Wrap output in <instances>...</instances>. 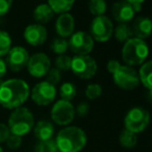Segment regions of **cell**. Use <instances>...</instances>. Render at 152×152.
Returning a JSON list of instances; mask_svg holds the SVG:
<instances>
[{
	"mask_svg": "<svg viewBox=\"0 0 152 152\" xmlns=\"http://www.w3.org/2000/svg\"><path fill=\"white\" fill-rule=\"evenodd\" d=\"M55 142L59 152H80L87 144V134L78 126H66L59 130Z\"/></svg>",
	"mask_w": 152,
	"mask_h": 152,
	"instance_id": "cell-2",
	"label": "cell"
},
{
	"mask_svg": "<svg viewBox=\"0 0 152 152\" xmlns=\"http://www.w3.org/2000/svg\"><path fill=\"white\" fill-rule=\"evenodd\" d=\"M56 32L60 37L65 38L72 36L75 30V19L68 12L61 14L56 21Z\"/></svg>",
	"mask_w": 152,
	"mask_h": 152,
	"instance_id": "cell-17",
	"label": "cell"
},
{
	"mask_svg": "<svg viewBox=\"0 0 152 152\" xmlns=\"http://www.w3.org/2000/svg\"><path fill=\"white\" fill-rule=\"evenodd\" d=\"M28 52L23 47H14L6 54V65L12 72H20L24 67H26L29 61Z\"/></svg>",
	"mask_w": 152,
	"mask_h": 152,
	"instance_id": "cell-13",
	"label": "cell"
},
{
	"mask_svg": "<svg viewBox=\"0 0 152 152\" xmlns=\"http://www.w3.org/2000/svg\"><path fill=\"white\" fill-rule=\"evenodd\" d=\"M48 37L47 29L40 24H31L25 28L24 38L31 46H40Z\"/></svg>",
	"mask_w": 152,
	"mask_h": 152,
	"instance_id": "cell-15",
	"label": "cell"
},
{
	"mask_svg": "<svg viewBox=\"0 0 152 152\" xmlns=\"http://www.w3.org/2000/svg\"><path fill=\"white\" fill-rule=\"evenodd\" d=\"M27 69L34 78H42L51 69L50 58L45 53H36L29 58Z\"/></svg>",
	"mask_w": 152,
	"mask_h": 152,
	"instance_id": "cell-12",
	"label": "cell"
},
{
	"mask_svg": "<svg viewBox=\"0 0 152 152\" xmlns=\"http://www.w3.org/2000/svg\"><path fill=\"white\" fill-rule=\"evenodd\" d=\"M130 27L134 37L144 40L152 33V20L147 17H139L134 21Z\"/></svg>",
	"mask_w": 152,
	"mask_h": 152,
	"instance_id": "cell-16",
	"label": "cell"
},
{
	"mask_svg": "<svg viewBox=\"0 0 152 152\" xmlns=\"http://www.w3.org/2000/svg\"><path fill=\"white\" fill-rule=\"evenodd\" d=\"M121 56L126 65L132 67L142 65L149 56V47L145 40L132 37L124 42Z\"/></svg>",
	"mask_w": 152,
	"mask_h": 152,
	"instance_id": "cell-3",
	"label": "cell"
},
{
	"mask_svg": "<svg viewBox=\"0 0 152 152\" xmlns=\"http://www.w3.org/2000/svg\"><path fill=\"white\" fill-rule=\"evenodd\" d=\"M138 74L140 78V83H142L143 86L148 90L152 89V60L145 61L141 65Z\"/></svg>",
	"mask_w": 152,
	"mask_h": 152,
	"instance_id": "cell-20",
	"label": "cell"
},
{
	"mask_svg": "<svg viewBox=\"0 0 152 152\" xmlns=\"http://www.w3.org/2000/svg\"><path fill=\"white\" fill-rule=\"evenodd\" d=\"M114 33L113 23L108 17H95L90 25V35L93 40L98 42H106L112 37Z\"/></svg>",
	"mask_w": 152,
	"mask_h": 152,
	"instance_id": "cell-8",
	"label": "cell"
},
{
	"mask_svg": "<svg viewBox=\"0 0 152 152\" xmlns=\"http://www.w3.org/2000/svg\"><path fill=\"white\" fill-rule=\"evenodd\" d=\"M51 49L54 53L58 55H63L68 50V42L62 37L54 38L51 42Z\"/></svg>",
	"mask_w": 152,
	"mask_h": 152,
	"instance_id": "cell-28",
	"label": "cell"
},
{
	"mask_svg": "<svg viewBox=\"0 0 152 152\" xmlns=\"http://www.w3.org/2000/svg\"><path fill=\"white\" fill-rule=\"evenodd\" d=\"M150 119V113L148 110L143 107H134L124 117V127L136 134H140L149 126Z\"/></svg>",
	"mask_w": 152,
	"mask_h": 152,
	"instance_id": "cell-5",
	"label": "cell"
},
{
	"mask_svg": "<svg viewBox=\"0 0 152 152\" xmlns=\"http://www.w3.org/2000/svg\"><path fill=\"white\" fill-rule=\"evenodd\" d=\"M148 97H149V99L152 102V89H149V91H148Z\"/></svg>",
	"mask_w": 152,
	"mask_h": 152,
	"instance_id": "cell-39",
	"label": "cell"
},
{
	"mask_svg": "<svg viewBox=\"0 0 152 152\" xmlns=\"http://www.w3.org/2000/svg\"><path fill=\"white\" fill-rule=\"evenodd\" d=\"M55 12L52 10V8L49 6L48 3L39 4L33 10V18L36 22L40 23V25L48 23L51 19L54 17Z\"/></svg>",
	"mask_w": 152,
	"mask_h": 152,
	"instance_id": "cell-19",
	"label": "cell"
},
{
	"mask_svg": "<svg viewBox=\"0 0 152 152\" xmlns=\"http://www.w3.org/2000/svg\"><path fill=\"white\" fill-rule=\"evenodd\" d=\"M10 134V132L8 129V126L4 123H0V143H5Z\"/></svg>",
	"mask_w": 152,
	"mask_h": 152,
	"instance_id": "cell-36",
	"label": "cell"
},
{
	"mask_svg": "<svg viewBox=\"0 0 152 152\" xmlns=\"http://www.w3.org/2000/svg\"><path fill=\"white\" fill-rule=\"evenodd\" d=\"M72 72L78 78L89 80L97 72V63L89 55H76L72 58Z\"/></svg>",
	"mask_w": 152,
	"mask_h": 152,
	"instance_id": "cell-6",
	"label": "cell"
},
{
	"mask_svg": "<svg viewBox=\"0 0 152 152\" xmlns=\"http://www.w3.org/2000/svg\"><path fill=\"white\" fill-rule=\"evenodd\" d=\"M12 49V37L6 31L0 30V58L5 56Z\"/></svg>",
	"mask_w": 152,
	"mask_h": 152,
	"instance_id": "cell-26",
	"label": "cell"
},
{
	"mask_svg": "<svg viewBox=\"0 0 152 152\" xmlns=\"http://www.w3.org/2000/svg\"><path fill=\"white\" fill-rule=\"evenodd\" d=\"M59 94L61 96V99L63 100H67L70 102L77 95V87L75 86V84L69 82L63 83L60 86L59 89Z\"/></svg>",
	"mask_w": 152,
	"mask_h": 152,
	"instance_id": "cell-24",
	"label": "cell"
},
{
	"mask_svg": "<svg viewBox=\"0 0 152 152\" xmlns=\"http://www.w3.org/2000/svg\"><path fill=\"white\" fill-rule=\"evenodd\" d=\"M56 87L47 81L37 83L30 92L31 99L37 106L42 107L49 106L52 104L56 98Z\"/></svg>",
	"mask_w": 152,
	"mask_h": 152,
	"instance_id": "cell-10",
	"label": "cell"
},
{
	"mask_svg": "<svg viewBox=\"0 0 152 152\" xmlns=\"http://www.w3.org/2000/svg\"><path fill=\"white\" fill-rule=\"evenodd\" d=\"M7 126L10 134L24 137L33 129L34 116L29 109L24 107L17 108L10 115Z\"/></svg>",
	"mask_w": 152,
	"mask_h": 152,
	"instance_id": "cell-4",
	"label": "cell"
},
{
	"mask_svg": "<svg viewBox=\"0 0 152 152\" xmlns=\"http://www.w3.org/2000/svg\"><path fill=\"white\" fill-rule=\"evenodd\" d=\"M125 1H127L128 3L132 4V7H134V10L137 12L142 10V4L144 3L146 0H125Z\"/></svg>",
	"mask_w": 152,
	"mask_h": 152,
	"instance_id": "cell-37",
	"label": "cell"
},
{
	"mask_svg": "<svg viewBox=\"0 0 152 152\" xmlns=\"http://www.w3.org/2000/svg\"><path fill=\"white\" fill-rule=\"evenodd\" d=\"M7 72V65H6L5 60L0 58V79L3 78Z\"/></svg>",
	"mask_w": 152,
	"mask_h": 152,
	"instance_id": "cell-38",
	"label": "cell"
},
{
	"mask_svg": "<svg viewBox=\"0 0 152 152\" xmlns=\"http://www.w3.org/2000/svg\"><path fill=\"white\" fill-rule=\"evenodd\" d=\"M113 80L117 87L123 90H134L140 84L138 72L128 65H121L113 75Z\"/></svg>",
	"mask_w": 152,
	"mask_h": 152,
	"instance_id": "cell-7",
	"label": "cell"
},
{
	"mask_svg": "<svg viewBox=\"0 0 152 152\" xmlns=\"http://www.w3.org/2000/svg\"><path fill=\"white\" fill-rule=\"evenodd\" d=\"M114 35L117 42H123V44L127 42L129 38L134 37L132 27L128 24H125V23H120V24L117 25V27L114 30Z\"/></svg>",
	"mask_w": 152,
	"mask_h": 152,
	"instance_id": "cell-23",
	"label": "cell"
},
{
	"mask_svg": "<svg viewBox=\"0 0 152 152\" xmlns=\"http://www.w3.org/2000/svg\"><path fill=\"white\" fill-rule=\"evenodd\" d=\"M61 81V72L57 68H51L47 74V82L56 86Z\"/></svg>",
	"mask_w": 152,
	"mask_h": 152,
	"instance_id": "cell-32",
	"label": "cell"
},
{
	"mask_svg": "<svg viewBox=\"0 0 152 152\" xmlns=\"http://www.w3.org/2000/svg\"><path fill=\"white\" fill-rule=\"evenodd\" d=\"M76 0H48V4L55 14H65L68 12Z\"/></svg>",
	"mask_w": 152,
	"mask_h": 152,
	"instance_id": "cell-22",
	"label": "cell"
},
{
	"mask_svg": "<svg viewBox=\"0 0 152 152\" xmlns=\"http://www.w3.org/2000/svg\"><path fill=\"white\" fill-rule=\"evenodd\" d=\"M34 136L38 140V142L42 141H48L53 139L55 132L54 125L50 121L47 120H40L34 125Z\"/></svg>",
	"mask_w": 152,
	"mask_h": 152,
	"instance_id": "cell-18",
	"label": "cell"
},
{
	"mask_svg": "<svg viewBox=\"0 0 152 152\" xmlns=\"http://www.w3.org/2000/svg\"><path fill=\"white\" fill-rule=\"evenodd\" d=\"M30 89L25 81L10 79L0 85V104L3 108L15 110L22 107L28 99Z\"/></svg>",
	"mask_w": 152,
	"mask_h": 152,
	"instance_id": "cell-1",
	"label": "cell"
},
{
	"mask_svg": "<svg viewBox=\"0 0 152 152\" xmlns=\"http://www.w3.org/2000/svg\"><path fill=\"white\" fill-rule=\"evenodd\" d=\"M12 0H0V17L6 15L12 7Z\"/></svg>",
	"mask_w": 152,
	"mask_h": 152,
	"instance_id": "cell-35",
	"label": "cell"
},
{
	"mask_svg": "<svg viewBox=\"0 0 152 152\" xmlns=\"http://www.w3.org/2000/svg\"><path fill=\"white\" fill-rule=\"evenodd\" d=\"M75 116H76V112H75L74 104L67 100H58L55 102L51 110L52 120L61 126H66L72 123L75 119Z\"/></svg>",
	"mask_w": 152,
	"mask_h": 152,
	"instance_id": "cell-9",
	"label": "cell"
},
{
	"mask_svg": "<svg viewBox=\"0 0 152 152\" xmlns=\"http://www.w3.org/2000/svg\"><path fill=\"white\" fill-rule=\"evenodd\" d=\"M5 144L7 146V148L12 149V150L20 148L21 145H22V137L16 136L14 134H10L8 138L5 141Z\"/></svg>",
	"mask_w": 152,
	"mask_h": 152,
	"instance_id": "cell-31",
	"label": "cell"
},
{
	"mask_svg": "<svg viewBox=\"0 0 152 152\" xmlns=\"http://www.w3.org/2000/svg\"><path fill=\"white\" fill-rule=\"evenodd\" d=\"M94 40L90 34L84 31H78L72 34L68 40V49L76 55H89L93 50Z\"/></svg>",
	"mask_w": 152,
	"mask_h": 152,
	"instance_id": "cell-11",
	"label": "cell"
},
{
	"mask_svg": "<svg viewBox=\"0 0 152 152\" xmlns=\"http://www.w3.org/2000/svg\"><path fill=\"white\" fill-rule=\"evenodd\" d=\"M34 152H59L55 140L51 139L48 141L37 142L34 147Z\"/></svg>",
	"mask_w": 152,
	"mask_h": 152,
	"instance_id": "cell-27",
	"label": "cell"
},
{
	"mask_svg": "<svg viewBox=\"0 0 152 152\" xmlns=\"http://www.w3.org/2000/svg\"><path fill=\"white\" fill-rule=\"evenodd\" d=\"M134 14L136 12L134 10L132 5L125 0H119L115 2L112 6V16L114 20L117 21L119 24L120 23L127 24L134 19Z\"/></svg>",
	"mask_w": 152,
	"mask_h": 152,
	"instance_id": "cell-14",
	"label": "cell"
},
{
	"mask_svg": "<svg viewBox=\"0 0 152 152\" xmlns=\"http://www.w3.org/2000/svg\"><path fill=\"white\" fill-rule=\"evenodd\" d=\"M0 85H1V82H0Z\"/></svg>",
	"mask_w": 152,
	"mask_h": 152,
	"instance_id": "cell-41",
	"label": "cell"
},
{
	"mask_svg": "<svg viewBox=\"0 0 152 152\" xmlns=\"http://www.w3.org/2000/svg\"><path fill=\"white\" fill-rule=\"evenodd\" d=\"M88 8L93 16H104L107 12V2L106 0H89Z\"/></svg>",
	"mask_w": 152,
	"mask_h": 152,
	"instance_id": "cell-25",
	"label": "cell"
},
{
	"mask_svg": "<svg viewBox=\"0 0 152 152\" xmlns=\"http://www.w3.org/2000/svg\"><path fill=\"white\" fill-rule=\"evenodd\" d=\"M120 66H121V63L118 60H116V59H111V60L107 63V69H108V72L113 76V75L119 69Z\"/></svg>",
	"mask_w": 152,
	"mask_h": 152,
	"instance_id": "cell-34",
	"label": "cell"
},
{
	"mask_svg": "<svg viewBox=\"0 0 152 152\" xmlns=\"http://www.w3.org/2000/svg\"><path fill=\"white\" fill-rule=\"evenodd\" d=\"M118 141H119V144L122 147L127 149H132L134 148L138 145V136L136 134H134V132L124 128L120 134H119Z\"/></svg>",
	"mask_w": 152,
	"mask_h": 152,
	"instance_id": "cell-21",
	"label": "cell"
},
{
	"mask_svg": "<svg viewBox=\"0 0 152 152\" xmlns=\"http://www.w3.org/2000/svg\"><path fill=\"white\" fill-rule=\"evenodd\" d=\"M55 64H56V68L63 72H66V70L70 69V66H72V58L67 55L63 54V55H59L56 58V61H55Z\"/></svg>",
	"mask_w": 152,
	"mask_h": 152,
	"instance_id": "cell-30",
	"label": "cell"
},
{
	"mask_svg": "<svg viewBox=\"0 0 152 152\" xmlns=\"http://www.w3.org/2000/svg\"><path fill=\"white\" fill-rule=\"evenodd\" d=\"M89 110H90V106H89L87 102H80V104L77 106V108L75 109V112L78 116L80 117H85L87 114L89 113Z\"/></svg>",
	"mask_w": 152,
	"mask_h": 152,
	"instance_id": "cell-33",
	"label": "cell"
},
{
	"mask_svg": "<svg viewBox=\"0 0 152 152\" xmlns=\"http://www.w3.org/2000/svg\"><path fill=\"white\" fill-rule=\"evenodd\" d=\"M0 152H3V149L1 148V146H0Z\"/></svg>",
	"mask_w": 152,
	"mask_h": 152,
	"instance_id": "cell-40",
	"label": "cell"
},
{
	"mask_svg": "<svg viewBox=\"0 0 152 152\" xmlns=\"http://www.w3.org/2000/svg\"><path fill=\"white\" fill-rule=\"evenodd\" d=\"M102 93V87L99 84H89L85 89V96L88 99L94 100L98 98Z\"/></svg>",
	"mask_w": 152,
	"mask_h": 152,
	"instance_id": "cell-29",
	"label": "cell"
}]
</instances>
